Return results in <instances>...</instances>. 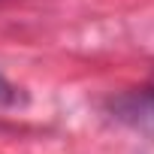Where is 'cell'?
<instances>
[{"mask_svg": "<svg viewBox=\"0 0 154 154\" xmlns=\"http://www.w3.org/2000/svg\"><path fill=\"white\" fill-rule=\"evenodd\" d=\"M115 109L127 124H133L145 133H154V88L145 94H130V97L118 100Z\"/></svg>", "mask_w": 154, "mask_h": 154, "instance_id": "obj_1", "label": "cell"}, {"mask_svg": "<svg viewBox=\"0 0 154 154\" xmlns=\"http://www.w3.org/2000/svg\"><path fill=\"white\" fill-rule=\"evenodd\" d=\"M6 91H9V88H6V82L0 79V97H6Z\"/></svg>", "mask_w": 154, "mask_h": 154, "instance_id": "obj_2", "label": "cell"}]
</instances>
